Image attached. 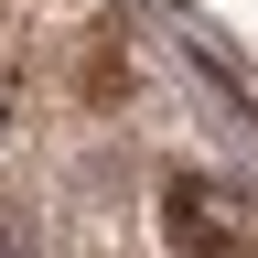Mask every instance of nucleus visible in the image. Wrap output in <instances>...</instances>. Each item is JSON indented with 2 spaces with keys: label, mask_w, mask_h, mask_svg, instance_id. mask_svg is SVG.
Wrapping results in <instances>:
<instances>
[{
  "label": "nucleus",
  "mask_w": 258,
  "mask_h": 258,
  "mask_svg": "<svg viewBox=\"0 0 258 258\" xmlns=\"http://www.w3.org/2000/svg\"><path fill=\"white\" fill-rule=\"evenodd\" d=\"M161 205H172V247H183V258H258V194H247V183L183 172Z\"/></svg>",
  "instance_id": "f257e3e1"
},
{
  "label": "nucleus",
  "mask_w": 258,
  "mask_h": 258,
  "mask_svg": "<svg viewBox=\"0 0 258 258\" xmlns=\"http://www.w3.org/2000/svg\"><path fill=\"white\" fill-rule=\"evenodd\" d=\"M0 258H32V215L11 205V194H0Z\"/></svg>",
  "instance_id": "f03ea898"
}]
</instances>
